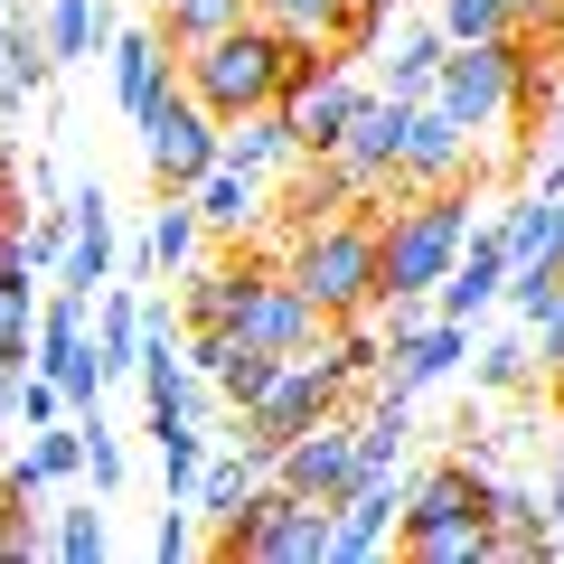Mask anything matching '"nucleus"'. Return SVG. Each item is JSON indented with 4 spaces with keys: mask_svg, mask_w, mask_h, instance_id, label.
I'll use <instances>...</instances> for the list:
<instances>
[{
    "mask_svg": "<svg viewBox=\"0 0 564 564\" xmlns=\"http://www.w3.org/2000/svg\"><path fill=\"white\" fill-rule=\"evenodd\" d=\"M377 245H386V198H348L339 217L282 236V273L302 282L329 321H358V311H377V292H386L377 282Z\"/></svg>",
    "mask_w": 564,
    "mask_h": 564,
    "instance_id": "f257e3e1",
    "label": "nucleus"
},
{
    "mask_svg": "<svg viewBox=\"0 0 564 564\" xmlns=\"http://www.w3.org/2000/svg\"><path fill=\"white\" fill-rule=\"evenodd\" d=\"M470 245V180L452 188H404V198H386V245H377V302H395V292H443V273L462 263Z\"/></svg>",
    "mask_w": 564,
    "mask_h": 564,
    "instance_id": "f03ea898",
    "label": "nucleus"
},
{
    "mask_svg": "<svg viewBox=\"0 0 564 564\" xmlns=\"http://www.w3.org/2000/svg\"><path fill=\"white\" fill-rule=\"evenodd\" d=\"M282 66H292V39H282L273 20H254V10H245L236 29H217V39L180 47V85L217 122H245V113H263V104H282Z\"/></svg>",
    "mask_w": 564,
    "mask_h": 564,
    "instance_id": "7ed1b4c3",
    "label": "nucleus"
},
{
    "mask_svg": "<svg viewBox=\"0 0 564 564\" xmlns=\"http://www.w3.org/2000/svg\"><path fill=\"white\" fill-rule=\"evenodd\" d=\"M348 395H358V386H348L339 367L321 358V348H302V358H282V377H273V395H263V404H245V414H226V433H236V443L254 452L263 470H273V452L292 443V433H311L321 414H339Z\"/></svg>",
    "mask_w": 564,
    "mask_h": 564,
    "instance_id": "20e7f679",
    "label": "nucleus"
},
{
    "mask_svg": "<svg viewBox=\"0 0 564 564\" xmlns=\"http://www.w3.org/2000/svg\"><path fill=\"white\" fill-rule=\"evenodd\" d=\"M141 161H151V188H161V198H188V188L226 161V122L170 76V95L141 113Z\"/></svg>",
    "mask_w": 564,
    "mask_h": 564,
    "instance_id": "39448f33",
    "label": "nucleus"
},
{
    "mask_svg": "<svg viewBox=\"0 0 564 564\" xmlns=\"http://www.w3.org/2000/svg\"><path fill=\"white\" fill-rule=\"evenodd\" d=\"M518 66H527V29H508V39H462L443 57V76H433V104H443L462 132H508Z\"/></svg>",
    "mask_w": 564,
    "mask_h": 564,
    "instance_id": "423d86ee",
    "label": "nucleus"
},
{
    "mask_svg": "<svg viewBox=\"0 0 564 564\" xmlns=\"http://www.w3.org/2000/svg\"><path fill=\"white\" fill-rule=\"evenodd\" d=\"M358 470H367V452H358V414H348V404L273 452V480L292 489V499H321V508H339L348 489H358Z\"/></svg>",
    "mask_w": 564,
    "mask_h": 564,
    "instance_id": "0eeeda50",
    "label": "nucleus"
},
{
    "mask_svg": "<svg viewBox=\"0 0 564 564\" xmlns=\"http://www.w3.org/2000/svg\"><path fill=\"white\" fill-rule=\"evenodd\" d=\"M489 489H499V480H489V470L470 462V452H462V462H433V470H423L414 489H404V518H395V555H404L414 536H433V527H489Z\"/></svg>",
    "mask_w": 564,
    "mask_h": 564,
    "instance_id": "6e6552de",
    "label": "nucleus"
},
{
    "mask_svg": "<svg viewBox=\"0 0 564 564\" xmlns=\"http://www.w3.org/2000/svg\"><path fill=\"white\" fill-rule=\"evenodd\" d=\"M236 339L282 348V358H302V348H321V339H329V311H321V302L302 292V282H292V273L273 263V273H263L254 292H245V311H236Z\"/></svg>",
    "mask_w": 564,
    "mask_h": 564,
    "instance_id": "1a4fd4ad",
    "label": "nucleus"
},
{
    "mask_svg": "<svg viewBox=\"0 0 564 564\" xmlns=\"http://www.w3.org/2000/svg\"><path fill=\"white\" fill-rule=\"evenodd\" d=\"M395 518H404V480L395 470H358L339 508H329V564H367L395 545Z\"/></svg>",
    "mask_w": 564,
    "mask_h": 564,
    "instance_id": "9d476101",
    "label": "nucleus"
},
{
    "mask_svg": "<svg viewBox=\"0 0 564 564\" xmlns=\"http://www.w3.org/2000/svg\"><path fill=\"white\" fill-rule=\"evenodd\" d=\"M404 132H414V104L404 95H367L358 104V122H348V141H339V161L358 170V188L367 198H395V161H404Z\"/></svg>",
    "mask_w": 564,
    "mask_h": 564,
    "instance_id": "9b49d317",
    "label": "nucleus"
},
{
    "mask_svg": "<svg viewBox=\"0 0 564 564\" xmlns=\"http://www.w3.org/2000/svg\"><path fill=\"white\" fill-rule=\"evenodd\" d=\"M452 180H470V132L423 95L414 104V132H404V161H395V198H404V188H452Z\"/></svg>",
    "mask_w": 564,
    "mask_h": 564,
    "instance_id": "f8f14e48",
    "label": "nucleus"
},
{
    "mask_svg": "<svg viewBox=\"0 0 564 564\" xmlns=\"http://www.w3.org/2000/svg\"><path fill=\"white\" fill-rule=\"evenodd\" d=\"M508 273H518V254H508V226L489 217V226H470V245H462V263L443 273L433 311H452V321H480V311L508 292Z\"/></svg>",
    "mask_w": 564,
    "mask_h": 564,
    "instance_id": "ddd939ff",
    "label": "nucleus"
},
{
    "mask_svg": "<svg viewBox=\"0 0 564 564\" xmlns=\"http://www.w3.org/2000/svg\"><path fill=\"white\" fill-rule=\"evenodd\" d=\"M555 518H545V489H518V480H499L489 489V564H545L555 555Z\"/></svg>",
    "mask_w": 564,
    "mask_h": 564,
    "instance_id": "4468645a",
    "label": "nucleus"
},
{
    "mask_svg": "<svg viewBox=\"0 0 564 564\" xmlns=\"http://www.w3.org/2000/svg\"><path fill=\"white\" fill-rule=\"evenodd\" d=\"M170 76H180V47L161 39V20H151V29H122V39H113V104H122V122L151 113V104L170 95Z\"/></svg>",
    "mask_w": 564,
    "mask_h": 564,
    "instance_id": "2eb2a0df",
    "label": "nucleus"
},
{
    "mask_svg": "<svg viewBox=\"0 0 564 564\" xmlns=\"http://www.w3.org/2000/svg\"><path fill=\"white\" fill-rule=\"evenodd\" d=\"M66 207H76V245H66L57 282H66V292H76V302H95L104 282L122 273V254H113V207H104V188H95V180H85V188H76V198H66Z\"/></svg>",
    "mask_w": 564,
    "mask_h": 564,
    "instance_id": "dca6fc26",
    "label": "nucleus"
},
{
    "mask_svg": "<svg viewBox=\"0 0 564 564\" xmlns=\"http://www.w3.org/2000/svg\"><path fill=\"white\" fill-rule=\"evenodd\" d=\"M188 198H198V217H207V236H254L263 226V207H273V188H263V170H245V161H217L207 170L198 188H188Z\"/></svg>",
    "mask_w": 564,
    "mask_h": 564,
    "instance_id": "f3484780",
    "label": "nucleus"
},
{
    "mask_svg": "<svg viewBox=\"0 0 564 564\" xmlns=\"http://www.w3.org/2000/svg\"><path fill=\"white\" fill-rule=\"evenodd\" d=\"M358 104H367L358 66H339V76H321L311 95H292L282 113H292V141H302V151H339V141H348V122H358Z\"/></svg>",
    "mask_w": 564,
    "mask_h": 564,
    "instance_id": "a211bd4d",
    "label": "nucleus"
},
{
    "mask_svg": "<svg viewBox=\"0 0 564 564\" xmlns=\"http://www.w3.org/2000/svg\"><path fill=\"white\" fill-rule=\"evenodd\" d=\"M462 358H480V348H470V321H452V311H443V321H423L414 339L386 348V377H395V386H433V377H452Z\"/></svg>",
    "mask_w": 564,
    "mask_h": 564,
    "instance_id": "6ab92c4d",
    "label": "nucleus"
},
{
    "mask_svg": "<svg viewBox=\"0 0 564 564\" xmlns=\"http://www.w3.org/2000/svg\"><path fill=\"white\" fill-rule=\"evenodd\" d=\"M226 161H245V170H263V180H282V170L302 161V141H292V113H282V104H263V113L226 122Z\"/></svg>",
    "mask_w": 564,
    "mask_h": 564,
    "instance_id": "aec40b11",
    "label": "nucleus"
},
{
    "mask_svg": "<svg viewBox=\"0 0 564 564\" xmlns=\"http://www.w3.org/2000/svg\"><path fill=\"white\" fill-rule=\"evenodd\" d=\"M377 57H386V95L423 104V95H433V76H443V57H452V39H443V20H433V29H404V39L377 47Z\"/></svg>",
    "mask_w": 564,
    "mask_h": 564,
    "instance_id": "412c9836",
    "label": "nucleus"
},
{
    "mask_svg": "<svg viewBox=\"0 0 564 564\" xmlns=\"http://www.w3.org/2000/svg\"><path fill=\"white\" fill-rule=\"evenodd\" d=\"M151 443H161V499H188L207 470V433L198 414H151Z\"/></svg>",
    "mask_w": 564,
    "mask_h": 564,
    "instance_id": "4be33fe9",
    "label": "nucleus"
},
{
    "mask_svg": "<svg viewBox=\"0 0 564 564\" xmlns=\"http://www.w3.org/2000/svg\"><path fill=\"white\" fill-rule=\"evenodd\" d=\"M95 47H113V10H104V0H47V57L76 66V57H95Z\"/></svg>",
    "mask_w": 564,
    "mask_h": 564,
    "instance_id": "5701e85b",
    "label": "nucleus"
},
{
    "mask_svg": "<svg viewBox=\"0 0 564 564\" xmlns=\"http://www.w3.org/2000/svg\"><path fill=\"white\" fill-rule=\"evenodd\" d=\"M141 339H151V329H141V302H132V292H113V302H104V321H95L104 377H141Z\"/></svg>",
    "mask_w": 564,
    "mask_h": 564,
    "instance_id": "b1692460",
    "label": "nucleus"
},
{
    "mask_svg": "<svg viewBox=\"0 0 564 564\" xmlns=\"http://www.w3.org/2000/svg\"><path fill=\"white\" fill-rule=\"evenodd\" d=\"M273 377H282V348H254V339H245L236 358L217 367V404H226V414H245V404L273 395Z\"/></svg>",
    "mask_w": 564,
    "mask_h": 564,
    "instance_id": "393cba45",
    "label": "nucleus"
},
{
    "mask_svg": "<svg viewBox=\"0 0 564 564\" xmlns=\"http://www.w3.org/2000/svg\"><path fill=\"white\" fill-rule=\"evenodd\" d=\"M499 226H508V254H518V263L564 254V198H545V188H527V207H518V217H499Z\"/></svg>",
    "mask_w": 564,
    "mask_h": 564,
    "instance_id": "a878e982",
    "label": "nucleus"
},
{
    "mask_svg": "<svg viewBox=\"0 0 564 564\" xmlns=\"http://www.w3.org/2000/svg\"><path fill=\"white\" fill-rule=\"evenodd\" d=\"M29 263H0V348H10V358H29V348H39V292H29Z\"/></svg>",
    "mask_w": 564,
    "mask_h": 564,
    "instance_id": "bb28decb",
    "label": "nucleus"
},
{
    "mask_svg": "<svg viewBox=\"0 0 564 564\" xmlns=\"http://www.w3.org/2000/svg\"><path fill=\"white\" fill-rule=\"evenodd\" d=\"M536 367H545V358H536V329H508V339H489V348H480V367H470V377H480L489 395H518Z\"/></svg>",
    "mask_w": 564,
    "mask_h": 564,
    "instance_id": "cd10ccee",
    "label": "nucleus"
},
{
    "mask_svg": "<svg viewBox=\"0 0 564 564\" xmlns=\"http://www.w3.org/2000/svg\"><path fill=\"white\" fill-rule=\"evenodd\" d=\"M254 20H273L282 39H329V47H339L348 0H254Z\"/></svg>",
    "mask_w": 564,
    "mask_h": 564,
    "instance_id": "c85d7f7f",
    "label": "nucleus"
},
{
    "mask_svg": "<svg viewBox=\"0 0 564 564\" xmlns=\"http://www.w3.org/2000/svg\"><path fill=\"white\" fill-rule=\"evenodd\" d=\"M198 236H207L198 198H161V217H151V254H161L170 273H188V263H198Z\"/></svg>",
    "mask_w": 564,
    "mask_h": 564,
    "instance_id": "c756f323",
    "label": "nucleus"
},
{
    "mask_svg": "<svg viewBox=\"0 0 564 564\" xmlns=\"http://www.w3.org/2000/svg\"><path fill=\"white\" fill-rule=\"evenodd\" d=\"M254 0H180V10H151L161 20V39L170 47H198V39H217V29H236Z\"/></svg>",
    "mask_w": 564,
    "mask_h": 564,
    "instance_id": "7c9ffc66",
    "label": "nucleus"
},
{
    "mask_svg": "<svg viewBox=\"0 0 564 564\" xmlns=\"http://www.w3.org/2000/svg\"><path fill=\"white\" fill-rule=\"evenodd\" d=\"M527 20V0H443V39H508V29Z\"/></svg>",
    "mask_w": 564,
    "mask_h": 564,
    "instance_id": "2f4dec72",
    "label": "nucleus"
},
{
    "mask_svg": "<svg viewBox=\"0 0 564 564\" xmlns=\"http://www.w3.org/2000/svg\"><path fill=\"white\" fill-rule=\"evenodd\" d=\"M47 555H66V564H104L113 555V527H104V508L85 499V508H57V545Z\"/></svg>",
    "mask_w": 564,
    "mask_h": 564,
    "instance_id": "473e14b6",
    "label": "nucleus"
},
{
    "mask_svg": "<svg viewBox=\"0 0 564 564\" xmlns=\"http://www.w3.org/2000/svg\"><path fill=\"white\" fill-rule=\"evenodd\" d=\"M29 462L47 470V489H57V480H76V470H85V423H39Z\"/></svg>",
    "mask_w": 564,
    "mask_h": 564,
    "instance_id": "72a5a7b5",
    "label": "nucleus"
},
{
    "mask_svg": "<svg viewBox=\"0 0 564 564\" xmlns=\"http://www.w3.org/2000/svg\"><path fill=\"white\" fill-rule=\"evenodd\" d=\"M66 245H76V207H39L29 217V273H57Z\"/></svg>",
    "mask_w": 564,
    "mask_h": 564,
    "instance_id": "f704fd0d",
    "label": "nucleus"
},
{
    "mask_svg": "<svg viewBox=\"0 0 564 564\" xmlns=\"http://www.w3.org/2000/svg\"><path fill=\"white\" fill-rule=\"evenodd\" d=\"M85 480H95V499L122 489V443L104 433V414H85Z\"/></svg>",
    "mask_w": 564,
    "mask_h": 564,
    "instance_id": "c9c22d12",
    "label": "nucleus"
},
{
    "mask_svg": "<svg viewBox=\"0 0 564 564\" xmlns=\"http://www.w3.org/2000/svg\"><path fill=\"white\" fill-rule=\"evenodd\" d=\"M66 404H76V395H66L47 367H29V386H20V423H29V433H39V423H66Z\"/></svg>",
    "mask_w": 564,
    "mask_h": 564,
    "instance_id": "e433bc0d",
    "label": "nucleus"
},
{
    "mask_svg": "<svg viewBox=\"0 0 564 564\" xmlns=\"http://www.w3.org/2000/svg\"><path fill=\"white\" fill-rule=\"evenodd\" d=\"M527 329H536V348H545V377H555V367H564V282L545 292L536 311H527Z\"/></svg>",
    "mask_w": 564,
    "mask_h": 564,
    "instance_id": "4c0bfd02",
    "label": "nucleus"
},
{
    "mask_svg": "<svg viewBox=\"0 0 564 564\" xmlns=\"http://www.w3.org/2000/svg\"><path fill=\"white\" fill-rule=\"evenodd\" d=\"M236 348H245V339H236V329H188V367H198V377H207V386H217V367H226V358H236Z\"/></svg>",
    "mask_w": 564,
    "mask_h": 564,
    "instance_id": "58836bf2",
    "label": "nucleus"
},
{
    "mask_svg": "<svg viewBox=\"0 0 564 564\" xmlns=\"http://www.w3.org/2000/svg\"><path fill=\"white\" fill-rule=\"evenodd\" d=\"M20 386H29V358H10V348H0V433L20 423Z\"/></svg>",
    "mask_w": 564,
    "mask_h": 564,
    "instance_id": "ea45409f",
    "label": "nucleus"
},
{
    "mask_svg": "<svg viewBox=\"0 0 564 564\" xmlns=\"http://www.w3.org/2000/svg\"><path fill=\"white\" fill-rule=\"evenodd\" d=\"M29 198H39V207H66V198H76V188H66V180H57V170H47V161H39V170H29Z\"/></svg>",
    "mask_w": 564,
    "mask_h": 564,
    "instance_id": "a19ab883",
    "label": "nucleus"
},
{
    "mask_svg": "<svg viewBox=\"0 0 564 564\" xmlns=\"http://www.w3.org/2000/svg\"><path fill=\"white\" fill-rule=\"evenodd\" d=\"M527 188H545V198H564V151H555V161H536V170H527Z\"/></svg>",
    "mask_w": 564,
    "mask_h": 564,
    "instance_id": "79ce46f5",
    "label": "nucleus"
},
{
    "mask_svg": "<svg viewBox=\"0 0 564 564\" xmlns=\"http://www.w3.org/2000/svg\"><path fill=\"white\" fill-rule=\"evenodd\" d=\"M545 132H555V151H564V85H555V113H545Z\"/></svg>",
    "mask_w": 564,
    "mask_h": 564,
    "instance_id": "37998d69",
    "label": "nucleus"
},
{
    "mask_svg": "<svg viewBox=\"0 0 564 564\" xmlns=\"http://www.w3.org/2000/svg\"><path fill=\"white\" fill-rule=\"evenodd\" d=\"M555 462H564V395H555Z\"/></svg>",
    "mask_w": 564,
    "mask_h": 564,
    "instance_id": "c03bdc74",
    "label": "nucleus"
},
{
    "mask_svg": "<svg viewBox=\"0 0 564 564\" xmlns=\"http://www.w3.org/2000/svg\"><path fill=\"white\" fill-rule=\"evenodd\" d=\"M358 10H386V20H395V10H404V0H358Z\"/></svg>",
    "mask_w": 564,
    "mask_h": 564,
    "instance_id": "a18cd8bd",
    "label": "nucleus"
},
{
    "mask_svg": "<svg viewBox=\"0 0 564 564\" xmlns=\"http://www.w3.org/2000/svg\"><path fill=\"white\" fill-rule=\"evenodd\" d=\"M141 10H180V0H141Z\"/></svg>",
    "mask_w": 564,
    "mask_h": 564,
    "instance_id": "49530a36",
    "label": "nucleus"
},
{
    "mask_svg": "<svg viewBox=\"0 0 564 564\" xmlns=\"http://www.w3.org/2000/svg\"><path fill=\"white\" fill-rule=\"evenodd\" d=\"M555 395H564V367H555Z\"/></svg>",
    "mask_w": 564,
    "mask_h": 564,
    "instance_id": "de8ad7c7",
    "label": "nucleus"
}]
</instances>
